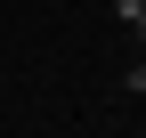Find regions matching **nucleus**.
Returning <instances> with one entry per match:
<instances>
[{
    "label": "nucleus",
    "instance_id": "2",
    "mask_svg": "<svg viewBox=\"0 0 146 138\" xmlns=\"http://www.w3.org/2000/svg\"><path fill=\"white\" fill-rule=\"evenodd\" d=\"M130 33H138V49H146V8H138V16H130Z\"/></svg>",
    "mask_w": 146,
    "mask_h": 138
},
{
    "label": "nucleus",
    "instance_id": "1",
    "mask_svg": "<svg viewBox=\"0 0 146 138\" xmlns=\"http://www.w3.org/2000/svg\"><path fill=\"white\" fill-rule=\"evenodd\" d=\"M122 90H130V98H146V57L130 65V73H122Z\"/></svg>",
    "mask_w": 146,
    "mask_h": 138
}]
</instances>
